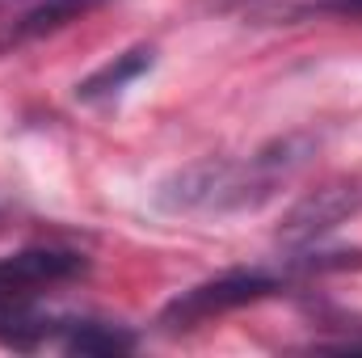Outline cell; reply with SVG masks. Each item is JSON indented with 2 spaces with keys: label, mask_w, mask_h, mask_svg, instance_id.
<instances>
[{
  "label": "cell",
  "mask_w": 362,
  "mask_h": 358,
  "mask_svg": "<svg viewBox=\"0 0 362 358\" xmlns=\"http://www.w3.org/2000/svg\"><path fill=\"white\" fill-rule=\"evenodd\" d=\"M312 152H316L312 135H286V139H274L270 148L253 152L249 161L206 156V161H194L177 173H169L156 190V202L165 211H173V215H240V211H257L262 202H270L282 181H291L308 165Z\"/></svg>",
  "instance_id": "6da1fadb"
},
{
  "label": "cell",
  "mask_w": 362,
  "mask_h": 358,
  "mask_svg": "<svg viewBox=\"0 0 362 358\" xmlns=\"http://www.w3.org/2000/svg\"><path fill=\"white\" fill-rule=\"evenodd\" d=\"M85 274V258L72 249H25L0 258V346L34 350L55 333V321L34 312V299L68 278Z\"/></svg>",
  "instance_id": "7a4b0ae2"
},
{
  "label": "cell",
  "mask_w": 362,
  "mask_h": 358,
  "mask_svg": "<svg viewBox=\"0 0 362 358\" xmlns=\"http://www.w3.org/2000/svg\"><path fill=\"white\" fill-rule=\"evenodd\" d=\"M278 287H282V282H278L274 274H266V270H232V274H219V278H211V282H198V287L181 291L177 299L160 312V325H165L169 333L194 329V325H202V321H211V316H223V312H236V308H245V304L266 299Z\"/></svg>",
  "instance_id": "3957f363"
},
{
  "label": "cell",
  "mask_w": 362,
  "mask_h": 358,
  "mask_svg": "<svg viewBox=\"0 0 362 358\" xmlns=\"http://www.w3.org/2000/svg\"><path fill=\"white\" fill-rule=\"evenodd\" d=\"M362 211V181L354 178H333L316 190H308L278 224V241L299 249V245H316L329 232H337L341 224H350Z\"/></svg>",
  "instance_id": "277c9868"
},
{
  "label": "cell",
  "mask_w": 362,
  "mask_h": 358,
  "mask_svg": "<svg viewBox=\"0 0 362 358\" xmlns=\"http://www.w3.org/2000/svg\"><path fill=\"white\" fill-rule=\"evenodd\" d=\"M152 64H156V51H152V47H131V51L114 55L105 68H97L89 81H81V85H76V97H81V101H101V97H114V93L127 89L131 81H139Z\"/></svg>",
  "instance_id": "5b68a950"
},
{
  "label": "cell",
  "mask_w": 362,
  "mask_h": 358,
  "mask_svg": "<svg viewBox=\"0 0 362 358\" xmlns=\"http://www.w3.org/2000/svg\"><path fill=\"white\" fill-rule=\"evenodd\" d=\"M59 342H64L68 354H93V358L131 354L139 346L135 333H127L122 325H101V321H72Z\"/></svg>",
  "instance_id": "8992f818"
},
{
  "label": "cell",
  "mask_w": 362,
  "mask_h": 358,
  "mask_svg": "<svg viewBox=\"0 0 362 358\" xmlns=\"http://www.w3.org/2000/svg\"><path fill=\"white\" fill-rule=\"evenodd\" d=\"M101 4H110V0H42V4H34V8L17 21L13 38H42V34H55V30H64V25H72V21L97 13Z\"/></svg>",
  "instance_id": "52a82bcc"
},
{
  "label": "cell",
  "mask_w": 362,
  "mask_h": 358,
  "mask_svg": "<svg viewBox=\"0 0 362 358\" xmlns=\"http://www.w3.org/2000/svg\"><path fill=\"white\" fill-rule=\"evenodd\" d=\"M299 13H308V17H337V21H362V0H312V4H299Z\"/></svg>",
  "instance_id": "ba28073f"
}]
</instances>
